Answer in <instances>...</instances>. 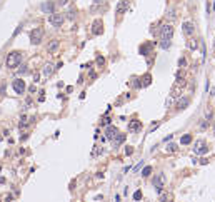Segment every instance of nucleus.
<instances>
[{
	"label": "nucleus",
	"instance_id": "nucleus-1",
	"mask_svg": "<svg viewBox=\"0 0 215 202\" xmlns=\"http://www.w3.org/2000/svg\"><path fill=\"white\" fill-rule=\"evenodd\" d=\"M22 58H23V54L19 52V50H15V52H10L9 55H7V60H5V65L9 68H15L19 65L20 62H22Z\"/></svg>",
	"mask_w": 215,
	"mask_h": 202
},
{
	"label": "nucleus",
	"instance_id": "nucleus-2",
	"mask_svg": "<svg viewBox=\"0 0 215 202\" xmlns=\"http://www.w3.org/2000/svg\"><path fill=\"white\" fill-rule=\"evenodd\" d=\"M42 39H43V29L42 27H37L35 30L30 32V42L33 45H39L40 42H42Z\"/></svg>",
	"mask_w": 215,
	"mask_h": 202
},
{
	"label": "nucleus",
	"instance_id": "nucleus-3",
	"mask_svg": "<svg viewBox=\"0 0 215 202\" xmlns=\"http://www.w3.org/2000/svg\"><path fill=\"white\" fill-rule=\"evenodd\" d=\"M49 22L53 25V27H62V23L65 22V17L62 13H50Z\"/></svg>",
	"mask_w": 215,
	"mask_h": 202
},
{
	"label": "nucleus",
	"instance_id": "nucleus-4",
	"mask_svg": "<svg viewBox=\"0 0 215 202\" xmlns=\"http://www.w3.org/2000/svg\"><path fill=\"white\" fill-rule=\"evenodd\" d=\"M12 87H13L15 94H19V95H22L25 92V82H23V79H15L12 82Z\"/></svg>",
	"mask_w": 215,
	"mask_h": 202
},
{
	"label": "nucleus",
	"instance_id": "nucleus-5",
	"mask_svg": "<svg viewBox=\"0 0 215 202\" xmlns=\"http://www.w3.org/2000/svg\"><path fill=\"white\" fill-rule=\"evenodd\" d=\"M164 185H165V175H164V174L155 175V177H154V187L157 189V192H162Z\"/></svg>",
	"mask_w": 215,
	"mask_h": 202
},
{
	"label": "nucleus",
	"instance_id": "nucleus-6",
	"mask_svg": "<svg viewBox=\"0 0 215 202\" xmlns=\"http://www.w3.org/2000/svg\"><path fill=\"white\" fill-rule=\"evenodd\" d=\"M172 35H174V27H172V25H164V27L160 29V37H162V40H170Z\"/></svg>",
	"mask_w": 215,
	"mask_h": 202
},
{
	"label": "nucleus",
	"instance_id": "nucleus-7",
	"mask_svg": "<svg viewBox=\"0 0 215 202\" xmlns=\"http://www.w3.org/2000/svg\"><path fill=\"white\" fill-rule=\"evenodd\" d=\"M207 144L204 142V140H198V142H195V149H194V152L198 155H202V154H207Z\"/></svg>",
	"mask_w": 215,
	"mask_h": 202
},
{
	"label": "nucleus",
	"instance_id": "nucleus-8",
	"mask_svg": "<svg viewBox=\"0 0 215 202\" xmlns=\"http://www.w3.org/2000/svg\"><path fill=\"white\" fill-rule=\"evenodd\" d=\"M92 32H93L95 35H100V34L103 32V23H102V20H95V22L92 23Z\"/></svg>",
	"mask_w": 215,
	"mask_h": 202
},
{
	"label": "nucleus",
	"instance_id": "nucleus-9",
	"mask_svg": "<svg viewBox=\"0 0 215 202\" xmlns=\"http://www.w3.org/2000/svg\"><path fill=\"white\" fill-rule=\"evenodd\" d=\"M118 134L117 127H114V125H107V129H105V135H107V139H115V135Z\"/></svg>",
	"mask_w": 215,
	"mask_h": 202
},
{
	"label": "nucleus",
	"instance_id": "nucleus-10",
	"mask_svg": "<svg viewBox=\"0 0 215 202\" xmlns=\"http://www.w3.org/2000/svg\"><path fill=\"white\" fill-rule=\"evenodd\" d=\"M182 29H184V34H185V35H192V34H194V23H192V22H184Z\"/></svg>",
	"mask_w": 215,
	"mask_h": 202
},
{
	"label": "nucleus",
	"instance_id": "nucleus-11",
	"mask_svg": "<svg viewBox=\"0 0 215 202\" xmlns=\"http://www.w3.org/2000/svg\"><path fill=\"white\" fill-rule=\"evenodd\" d=\"M59 45H60L59 40H50V44L47 45V52H49V54H53V52H57Z\"/></svg>",
	"mask_w": 215,
	"mask_h": 202
},
{
	"label": "nucleus",
	"instance_id": "nucleus-12",
	"mask_svg": "<svg viewBox=\"0 0 215 202\" xmlns=\"http://www.w3.org/2000/svg\"><path fill=\"white\" fill-rule=\"evenodd\" d=\"M53 9H55V5H53L52 2H45V3H42V12H47V13H53Z\"/></svg>",
	"mask_w": 215,
	"mask_h": 202
},
{
	"label": "nucleus",
	"instance_id": "nucleus-13",
	"mask_svg": "<svg viewBox=\"0 0 215 202\" xmlns=\"http://www.w3.org/2000/svg\"><path fill=\"white\" fill-rule=\"evenodd\" d=\"M142 129V124L138 122V120H132L130 124H128V130H132V132H138Z\"/></svg>",
	"mask_w": 215,
	"mask_h": 202
},
{
	"label": "nucleus",
	"instance_id": "nucleus-14",
	"mask_svg": "<svg viewBox=\"0 0 215 202\" xmlns=\"http://www.w3.org/2000/svg\"><path fill=\"white\" fill-rule=\"evenodd\" d=\"M187 105H188V97H180L178 102H177V109L182 110V109H185Z\"/></svg>",
	"mask_w": 215,
	"mask_h": 202
},
{
	"label": "nucleus",
	"instance_id": "nucleus-15",
	"mask_svg": "<svg viewBox=\"0 0 215 202\" xmlns=\"http://www.w3.org/2000/svg\"><path fill=\"white\" fill-rule=\"evenodd\" d=\"M127 9H128V2L127 0H122V2L118 3V7H117V13L120 15V13H124Z\"/></svg>",
	"mask_w": 215,
	"mask_h": 202
},
{
	"label": "nucleus",
	"instance_id": "nucleus-16",
	"mask_svg": "<svg viewBox=\"0 0 215 202\" xmlns=\"http://www.w3.org/2000/svg\"><path fill=\"white\" fill-rule=\"evenodd\" d=\"M190 142H192V135H190V134H185L182 139H180V144H184V145L190 144Z\"/></svg>",
	"mask_w": 215,
	"mask_h": 202
},
{
	"label": "nucleus",
	"instance_id": "nucleus-17",
	"mask_svg": "<svg viewBox=\"0 0 215 202\" xmlns=\"http://www.w3.org/2000/svg\"><path fill=\"white\" fill-rule=\"evenodd\" d=\"M52 74H53V67H52V65H45V67H43V75H45V77H50Z\"/></svg>",
	"mask_w": 215,
	"mask_h": 202
},
{
	"label": "nucleus",
	"instance_id": "nucleus-18",
	"mask_svg": "<svg viewBox=\"0 0 215 202\" xmlns=\"http://www.w3.org/2000/svg\"><path fill=\"white\" fill-rule=\"evenodd\" d=\"M124 142H125V135H124V134L118 135V134H117V139H114V144L118 145V144H124Z\"/></svg>",
	"mask_w": 215,
	"mask_h": 202
},
{
	"label": "nucleus",
	"instance_id": "nucleus-19",
	"mask_svg": "<svg viewBox=\"0 0 215 202\" xmlns=\"http://www.w3.org/2000/svg\"><path fill=\"white\" fill-rule=\"evenodd\" d=\"M150 174H152V167H150V165L144 167V170H142V175H144V177H147V175H150Z\"/></svg>",
	"mask_w": 215,
	"mask_h": 202
},
{
	"label": "nucleus",
	"instance_id": "nucleus-20",
	"mask_svg": "<svg viewBox=\"0 0 215 202\" xmlns=\"http://www.w3.org/2000/svg\"><path fill=\"white\" fill-rule=\"evenodd\" d=\"M160 47L162 48H168L170 47V40H162V42H160Z\"/></svg>",
	"mask_w": 215,
	"mask_h": 202
},
{
	"label": "nucleus",
	"instance_id": "nucleus-21",
	"mask_svg": "<svg viewBox=\"0 0 215 202\" xmlns=\"http://www.w3.org/2000/svg\"><path fill=\"white\" fill-rule=\"evenodd\" d=\"M150 80H152V77L147 74V75H144V85H148L150 84Z\"/></svg>",
	"mask_w": 215,
	"mask_h": 202
},
{
	"label": "nucleus",
	"instance_id": "nucleus-22",
	"mask_svg": "<svg viewBox=\"0 0 215 202\" xmlns=\"http://www.w3.org/2000/svg\"><path fill=\"white\" fill-rule=\"evenodd\" d=\"M167 150H168V152H175V150H177V145H175V144H170L168 147H167Z\"/></svg>",
	"mask_w": 215,
	"mask_h": 202
},
{
	"label": "nucleus",
	"instance_id": "nucleus-23",
	"mask_svg": "<svg viewBox=\"0 0 215 202\" xmlns=\"http://www.w3.org/2000/svg\"><path fill=\"white\" fill-rule=\"evenodd\" d=\"M134 199H135V201H140V199H142V192H140V191H137V192L134 194Z\"/></svg>",
	"mask_w": 215,
	"mask_h": 202
},
{
	"label": "nucleus",
	"instance_id": "nucleus-24",
	"mask_svg": "<svg viewBox=\"0 0 215 202\" xmlns=\"http://www.w3.org/2000/svg\"><path fill=\"white\" fill-rule=\"evenodd\" d=\"M97 64H98V65H103V64H105V58L98 55V57H97Z\"/></svg>",
	"mask_w": 215,
	"mask_h": 202
},
{
	"label": "nucleus",
	"instance_id": "nucleus-25",
	"mask_svg": "<svg viewBox=\"0 0 215 202\" xmlns=\"http://www.w3.org/2000/svg\"><path fill=\"white\" fill-rule=\"evenodd\" d=\"M0 95H5V84H0Z\"/></svg>",
	"mask_w": 215,
	"mask_h": 202
},
{
	"label": "nucleus",
	"instance_id": "nucleus-26",
	"mask_svg": "<svg viewBox=\"0 0 215 202\" xmlns=\"http://www.w3.org/2000/svg\"><path fill=\"white\" fill-rule=\"evenodd\" d=\"M185 64H187L185 58H180V60H178V65H180V67H185Z\"/></svg>",
	"mask_w": 215,
	"mask_h": 202
},
{
	"label": "nucleus",
	"instance_id": "nucleus-27",
	"mask_svg": "<svg viewBox=\"0 0 215 202\" xmlns=\"http://www.w3.org/2000/svg\"><path fill=\"white\" fill-rule=\"evenodd\" d=\"M190 48H192V50L197 48V40H192V42H190Z\"/></svg>",
	"mask_w": 215,
	"mask_h": 202
},
{
	"label": "nucleus",
	"instance_id": "nucleus-28",
	"mask_svg": "<svg viewBox=\"0 0 215 202\" xmlns=\"http://www.w3.org/2000/svg\"><path fill=\"white\" fill-rule=\"evenodd\" d=\"M132 152H134V149H132V147H127V150H125V154H127V155H132Z\"/></svg>",
	"mask_w": 215,
	"mask_h": 202
},
{
	"label": "nucleus",
	"instance_id": "nucleus-29",
	"mask_svg": "<svg viewBox=\"0 0 215 202\" xmlns=\"http://www.w3.org/2000/svg\"><path fill=\"white\" fill-rule=\"evenodd\" d=\"M73 13H75V10H70V12H69V19H73V17H75Z\"/></svg>",
	"mask_w": 215,
	"mask_h": 202
},
{
	"label": "nucleus",
	"instance_id": "nucleus-30",
	"mask_svg": "<svg viewBox=\"0 0 215 202\" xmlns=\"http://www.w3.org/2000/svg\"><path fill=\"white\" fill-rule=\"evenodd\" d=\"M25 72H27V67H22V68L19 70V74H25Z\"/></svg>",
	"mask_w": 215,
	"mask_h": 202
},
{
	"label": "nucleus",
	"instance_id": "nucleus-31",
	"mask_svg": "<svg viewBox=\"0 0 215 202\" xmlns=\"http://www.w3.org/2000/svg\"><path fill=\"white\" fill-rule=\"evenodd\" d=\"M29 92H30V94H33V92H35V85H32V87H30V89H29Z\"/></svg>",
	"mask_w": 215,
	"mask_h": 202
},
{
	"label": "nucleus",
	"instance_id": "nucleus-32",
	"mask_svg": "<svg viewBox=\"0 0 215 202\" xmlns=\"http://www.w3.org/2000/svg\"><path fill=\"white\" fill-rule=\"evenodd\" d=\"M140 167H142V162H140V164H137V165H135V167H134V170H138V169H140Z\"/></svg>",
	"mask_w": 215,
	"mask_h": 202
},
{
	"label": "nucleus",
	"instance_id": "nucleus-33",
	"mask_svg": "<svg viewBox=\"0 0 215 202\" xmlns=\"http://www.w3.org/2000/svg\"><path fill=\"white\" fill-rule=\"evenodd\" d=\"M67 3V0H59V5H65Z\"/></svg>",
	"mask_w": 215,
	"mask_h": 202
},
{
	"label": "nucleus",
	"instance_id": "nucleus-34",
	"mask_svg": "<svg viewBox=\"0 0 215 202\" xmlns=\"http://www.w3.org/2000/svg\"><path fill=\"white\" fill-rule=\"evenodd\" d=\"M93 2H95V3H100V2H102V0H93Z\"/></svg>",
	"mask_w": 215,
	"mask_h": 202
},
{
	"label": "nucleus",
	"instance_id": "nucleus-35",
	"mask_svg": "<svg viewBox=\"0 0 215 202\" xmlns=\"http://www.w3.org/2000/svg\"><path fill=\"white\" fill-rule=\"evenodd\" d=\"M214 134H215V124H214Z\"/></svg>",
	"mask_w": 215,
	"mask_h": 202
},
{
	"label": "nucleus",
	"instance_id": "nucleus-36",
	"mask_svg": "<svg viewBox=\"0 0 215 202\" xmlns=\"http://www.w3.org/2000/svg\"><path fill=\"white\" fill-rule=\"evenodd\" d=\"M214 45H215V42H214Z\"/></svg>",
	"mask_w": 215,
	"mask_h": 202
}]
</instances>
